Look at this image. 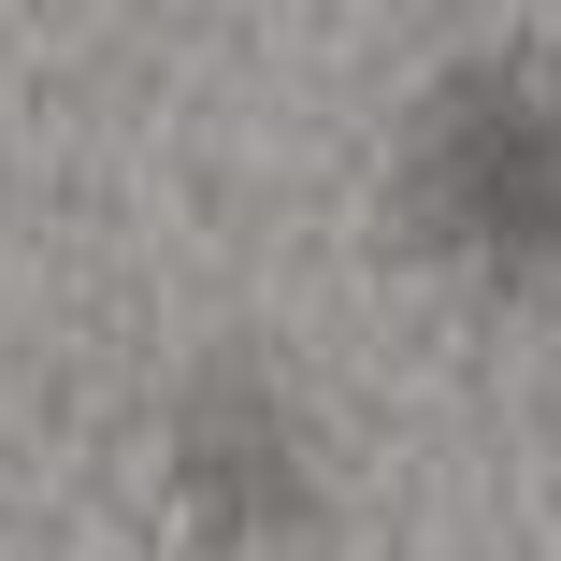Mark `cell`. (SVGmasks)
Masks as SVG:
<instances>
[{
  "mask_svg": "<svg viewBox=\"0 0 561 561\" xmlns=\"http://www.w3.org/2000/svg\"><path fill=\"white\" fill-rule=\"evenodd\" d=\"M389 216L417 260L476 288H547L561 274V58L461 44L446 72H417V101L389 116Z\"/></svg>",
  "mask_w": 561,
  "mask_h": 561,
  "instance_id": "cell-1",
  "label": "cell"
},
{
  "mask_svg": "<svg viewBox=\"0 0 561 561\" xmlns=\"http://www.w3.org/2000/svg\"><path fill=\"white\" fill-rule=\"evenodd\" d=\"M159 490L202 547H302L331 518V417L274 346H187L159 389Z\"/></svg>",
  "mask_w": 561,
  "mask_h": 561,
  "instance_id": "cell-2",
  "label": "cell"
}]
</instances>
